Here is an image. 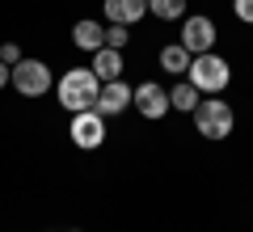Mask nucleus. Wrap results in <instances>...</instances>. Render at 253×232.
Instances as JSON below:
<instances>
[{
    "mask_svg": "<svg viewBox=\"0 0 253 232\" xmlns=\"http://www.w3.org/2000/svg\"><path fill=\"white\" fill-rule=\"evenodd\" d=\"M97 93H101V81L93 68H68L59 76V106L68 114H81V110H93L97 106Z\"/></svg>",
    "mask_w": 253,
    "mask_h": 232,
    "instance_id": "nucleus-1",
    "label": "nucleus"
},
{
    "mask_svg": "<svg viewBox=\"0 0 253 232\" xmlns=\"http://www.w3.org/2000/svg\"><path fill=\"white\" fill-rule=\"evenodd\" d=\"M186 81L194 85L199 93H224L228 89V81H232V68H228V59H219L215 51H203V55H194L190 59V72H186Z\"/></svg>",
    "mask_w": 253,
    "mask_h": 232,
    "instance_id": "nucleus-2",
    "label": "nucleus"
},
{
    "mask_svg": "<svg viewBox=\"0 0 253 232\" xmlns=\"http://www.w3.org/2000/svg\"><path fill=\"white\" fill-rule=\"evenodd\" d=\"M194 127H199L203 139H228L236 127V114L228 101H219V93H211L207 101H199L194 106Z\"/></svg>",
    "mask_w": 253,
    "mask_h": 232,
    "instance_id": "nucleus-3",
    "label": "nucleus"
},
{
    "mask_svg": "<svg viewBox=\"0 0 253 232\" xmlns=\"http://www.w3.org/2000/svg\"><path fill=\"white\" fill-rule=\"evenodd\" d=\"M13 89L21 93V97H42V93H51L55 89V76H51V68H46L42 59H21V63H13Z\"/></svg>",
    "mask_w": 253,
    "mask_h": 232,
    "instance_id": "nucleus-4",
    "label": "nucleus"
},
{
    "mask_svg": "<svg viewBox=\"0 0 253 232\" xmlns=\"http://www.w3.org/2000/svg\"><path fill=\"white\" fill-rule=\"evenodd\" d=\"M68 135H72L76 148L93 152L106 143V118L97 114V110H81V114H72V123H68Z\"/></svg>",
    "mask_w": 253,
    "mask_h": 232,
    "instance_id": "nucleus-5",
    "label": "nucleus"
},
{
    "mask_svg": "<svg viewBox=\"0 0 253 232\" xmlns=\"http://www.w3.org/2000/svg\"><path fill=\"white\" fill-rule=\"evenodd\" d=\"M215 21L211 17H203V13H194V17H181V38L177 43L186 46L190 55H203V51H211L215 46Z\"/></svg>",
    "mask_w": 253,
    "mask_h": 232,
    "instance_id": "nucleus-6",
    "label": "nucleus"
},
{
    "mask_svg": "<svg viewBox=\"0 0 253 232\" xmlns=\"http://www.w3.org/2000/svg\"><path fill=\"white\" fill-rule=\"evenodd\" d=\"M131 106H135L144 118H152V123H156V118H165V114L173 110V106H169V89H161L156 81L135 85V93H131Z\"/></svg>",
    "mask_w": 253,
    "mask_h": 232,
    "instance_id": "nucleus-7",
    "label": "nucleus"
},
{
    "mask_svg": "<svg viewBox=\"0 0 253 232\" xmlns=\"http://www.w3.org/2000/svg\"><path fill=\"white\" fill-rule=\"evenodd\" d=\"M131 93H135V89H131L126 81H106V85H101V93H97V106H93V110H97L101 118H114V114H123V110L131 106Z\"/></svg>",
    "mask_w": 253,
    "mask_h": 232,
    "instance_id": "nucleus-8",
    "label": "nucleus"
},
{
    "mask_svg": "<svg viewBox=\"0 0 253 232\" xmlns=\"http://www.w3.org/2000/svg\"><path fill=\"white\" fill-rule=\"evenodd\" d=\"M106 17L114 26H135L139 17H148V0H106Z\"/></svg>",
    "mask_w": 253,
    "mask_h": 232,
    "instance_id": "nucleus-9",
    "label": "nucleus"
},
{
    "mask_svg": "<svg viewBox=\"0 0 253 232\" xmlns=\"http://www.w3.org/2000/svg\"><path fill=\"white\" fill-rule=\"evenodd\" d=\"M72 43L81 46V51H101V46H106V26H101V21H89V17H81L72 26Z\"/></svg>",
    "mask_w": 253,
    "mask_h": 232,
    "instance_id": "nucleus-10",
    "label": "nucleus"
},
{
    "mask_svg": "<svg viewBox=\"0 0 253 232\" xmlns=\"http://www.w3.org/2000/svg\"><path fill=\"white\" fill-rule=\"evenodd\" d=\"M123 51H114V46H101V51H93V72H97V81H123Z\"/></svg>",
    "mask_w": 253,
    "mask_h": 232,
    "instance_id": "nucleus-11",
    "label": "nucleus"
},
{
    "mask_svg": "<svg viewBox=\"0 0 253 232\" xmlns=\"http://www.w3.org/2000/svg\"><path fill=\"white\" fill-rule=\"evenodd\" d=\"M190 59H194V55H190L181 43L161 46V72H169V76H186V72H190Z\"/></svg>",
    "mask_w": 253,
    "mask_h": 232,
    "instance_id": "nucleus-12",
    "label": "nucleus"
},
{
    "mask_svg": "<svg viewBox=\"0 0 253 232\" xmlns=\"http://www.w3.org/2000/svg\"><path fill=\"white\" fill-rule=\"evenodd\" d=\"M199 101H203V93L194 89L186 76H181V81L169 89V106H173V110H181V114H194V106H199Z\"/></svg>",
    "mask_w": 253,
    "mask_h": 232,
    "instance_id": "nucleus-13",
    "label": "nucleus"
},
{
    "mask_svg": "<svg viewBox=\"0 0 253 232\" xmlns=\"http://www.w3.org/2000/svg\"><path fill=\"white\" fill-rule=\"evenodd\" d=\"M148 13L161 21H181L186 17V0H148Z\"/></svg>",
    "mask_w": 253,
    "mask_h": 232,
    "instance_id": "nucleus-14",
    "label": "nucleus"
},
{
    "mask_svg": "<svg viewBox=\"0 0 253 232\" xmlns=\"http://www.w3.org/2000/svg\"><path fill=\"white\" fill-rule=\"evenodd\" d=\"M126 30H131V26H114V21H110V26H106V46H114V51H123V46H126V38H131Z\"/></svg>",
    "mask_w": 253,
    "mask_h": 232,
    "instance_id": "nucleus-15",
    "label": "nucleus"
},
{
    "mask_svg": "<svg viewBox=\"0 0 253 232\" xmlns=\"http://www.w3.org/2000/svg\"><path fill=\"white\" fill-rule=\"evenodd\" d=\"M21 59H26V55H21L17 43H4V46H0V63H9V68H13V63H21Z\"/></svg>",
    "mask_w": 253,
    "mask_h": 232,
    "instance_id": "nucleus-16",
    "label": "nucleus"
},
{
    "mask_svg": "<svg viewBox=\"0 0 253 232\" xmlns=\"http://www.w3.org/2000/svg\"><path fill=\"white\" fill-rule=\"evenodd\" d=\"M232 13L245 21V26H253V0H232Z\"/></svg>",
    "mask_w": 253,
    "mask_h": 232,
    "instance_id": "nucleus-17",
    "label": "nucleus"
},
{
    "mask_svg": "<svg viewBox=\"0 0 253 232\" xmlns=\"http://www.w3.org/2000/svg\"><path fill=\"white\" fill-rule=\"evenodd\" d=\"M9 81H13V68H9V63H0V89H4Z\"/></svg>",
    "mask_w": 253,
    "mask_h": 232,
    "instance_id": "nucleus-18",
    "label": "nucleus"
},
{
    "mask_svg": "<svg viewBox=\"0 0 253 232\" xmlns=\"http://www.w3.org/2000/svg\"><path fill=\"white\" fill-rule=\"evenodd\" d=\"M72 232H81V228H72Z\"/></svg>",
    "mask_w": 253,
    "mask_h": 232,
    "instance_id": "nucleus-19",
    "label": "nucleus"
}]
</instances>
